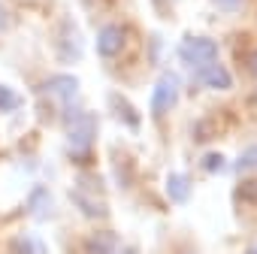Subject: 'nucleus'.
Returning a JSON list of instances; mask_svg holds the SVG:
<instances>
[{"mask_svg": "<svg viewBox=\"0 0 257 254\" xmlns=\"http://www.w3.org/2000/svg\"><path fill=\"white\" fill-rule=\"evenodd\" d=\"M197 76H200V82H203V85H209V88H218V91H227V88L233 85L230 73H227L221 64H209V67H200V70H197Z\"/></svg>", "mask_w": 257, "mask_h": 254, "instance_id": "6", "label": "nucleus"}, {"mask_svg": "<svg viewBox=\"0 0 257 254\" xmlns=\"http://www.w3.org/2000/svg\"><path fill=\"white\" fill-rule=\"evenodd\" d=\"M242 4V0H215V7H221V10H236Z\"/></svg>", "mask_w": 257, "mask_h": 254, "instance_id": "16", "label": "nucleus"}, {"mask_svg": "<svg viewBox=\"0 0 257 254\" xmlns=\"http://www.w3.org/2000/svg\"><path fill=\"white\" fill-rule=\"evenodd\" d=\"M167 194H170L173 203H185V200L191 197V179L182 176V173H173V176L167 179Z\"/></svg>", "mask_w": 257, "mask_h": 254, "instance_id": "8", "label": "nucleus"}, {"mask_svg": "<svg viewBox=\"0 0 257 254\" xmlns=\"http://www.w3.org/2000/svg\"><path fill=\"white\" fill-rule=\"evenodd\" d=\"M245 254H257V245H254V248H248V251H245Z\"/></svg>", "mask_w": 257, "mask_h": 254, "instance_id": "19", "label": "nucleus"}, {"mask_svg": "<svg viewBox=\"0 0 257 254\" xmlns=\"http://www.w3.org/2000/svg\"><path fill=\"white\" fill-rule=\"evenodd\" d=\"M248 70H251V76L257 79V52H251V61H248Z\"/></svg>", "mask_w": 257, "mask_h": 254, "instance_id": "18", "label": "nucleus"}, {"mask_svg": "<svg viewBox=\"0 0 257 254\" xmlns=\"http://www.w3.org/2000/svg\"><path fill=\"white\" fill-rule=\"evenodd\" d=\"M10 22H13V19H10L7 7H0V34H7V31H10Z\"/></svg>", "mask_w": 257, "mask_h": 254, "instance_id": "15", "label": "nucleus"}, {"mask_svg": "<svg viewBox=\"0 0 257 254\" xmlns=\"http://www.w3.org/2000/svg\"><path fill=\"white\" fill-rule=\"evenodd\" d=\"M115 112H118V115L124 118V124H127V127H137V124H140V115H137V112H134L131 106H127V103H124L121 97H115Z\"/></svg>", "mask_w": 257, "mask_h": 254, "instance_id": "10", "label": "nucleus"}, {"mask_svg": "<svg viewBox=\"0 0 257 254\" xmlns=\"http://www.w3.org/2000/svg\"><path fill=\"white\" fill-rule=\"evenodd\" d=\"M85 251L88 254H118V239H115V233L100 230L85 242Z\"/></svg>", "mask_w": 257, "mask_h": 254, "instance_id": "7", "label": "nucleus"}, {"mask_svg": "<svg viewBox=\"0 0 257 254\" xmlns=\"http://www.w3.org/2000/svg\"><path fill=\"white\" fill-rule=\"evenodd\" d=\"M73 197H76V206H79L85 215H91V218H103V215H106V209H103V206H94L88 197H82V194H73Z\"/></svg>", "mask_w": 257, "mask_h": 254, "instance_id": "11", "label": "nucleus"}, {"mask_svg": "<svg viewBox=\"0 0 257 254\" xmlns=\"http://www.w3.org/2000/svg\"><path fill=\"white\" fill-rule=\"evenodd\" d=\"M254 167H257V146L248 149V152L236 161V173H248V170H254Z\"/></svg>", "mask_w": 257, "mask_h": 254, "instance_id": "12", "label": "nucleus"}, {"mask_svg": "<svg viewBox=\"0 0 257 254\" xmlns=\"http://www.w3.org/2000/svg\"><path fill=\"white\" fill-rule=\"evenodd\" d=\"M179 58H182L188 67L200 70V67L215 64L218 46H215V40H209V37H185L182 46H179Z\"/></svg>", "mask_w": 257, "mask_h": 254, "instance_id": "2", "label": "nucleus"}, {"mask_svg": "<svg viewBox=\"0 0 257 254\" xmlns=\"http://www.w3.org/2000/svg\"><path fill=\"white\" fill-rule=\"evenodd\" d=\"M179 100V82L176 76H161L158 85H155V94H152V112L155 115H167Z\"/></svg>", "mask_w": 257, "mask_h": 254, "instance_id": "3", "label": "nucleus"}, {"mask_svg": "<svg viewBox=\"0 0 257 254\" xmlns=\"http://www.w3.org/2000/svg\"><path fill=\"white\" fill-rule=\"evenodd\" d=\"M19 103H22V97H19L13 88H4V85H0V112H13V109H19Z\"/></svg>", "mask_w": 257, "mask_h": 254, "instance_id": "9", "label": "nucleus"}, {"mask_svg": "<svg viewBox=\"0 0 257 254\" xmlns=\"http://www.w3.org/2000/svg\"><path fill=\"white\" fill-rule=\"evenodd\" d=\"M203 167H206V170H218V167H221V158H218V155H212V158H206V161H203Z\"/></svg>", "mask_w": 257, "mask_h": 254, "instance_id": "17", "label": "nucleus"}, {"mask_svg": "<svg viewBox=\"0 0 257 254\" xmlns=\"http://www.w3.org/2000/svg\"><path fill=\"white\" fill-rule=\"evenodd\" d=\"M13 251H16V254H43V245L34 242V239H19Z\"/></svg>", "mask_w": 257, "mask_h": 254, "instance_id": "13", "label": "nucleus"}, {"mask_svg": "<svg viewBox=\"0 0 257 254\" xmlns=\"http://www.w3.org/2000/svg\"><path fill=\"white\" fill-rule=\"evenodd\" d=\"M239 197H248L251 203H257V179H254V182H245V185L239 188Z\"/></svg>", "mask_w": 257, "mask_h": 254, "instance_id": "14", "label": "nucleus"}, {"mask_svg": "<svg viewBox=\"0 0 257 254\" xmlns=\"http://www.w3.org/2000/svg\"><path fill=\"white\" fill-rule=\"evenodd\" d=\"M124 43H127V31L121 25H106L100 31V37H97V52L103 58H115L124 49Z\"/></svg>", "mask_w": 257, "mask_h": 254, "instance_id": "4", "label": "nucleus"}, {"mask_svg": "<svg viewBox=\"0 0 257 254\" xmlns=\"http://www.w3.org/2000/svg\"><path fill=\"white\" fill-rule=\"evenodd\" d=\"M43 91H49V94H55L61 103H70L76 94H79V82L73 79V76H52L46 85H43Z\"/></svg>", "mask_w": 257, "mask_h": 254, "instance_id": "5", "label": "nucleus"}, {"mask_svg": "<svg viewBox=\"0 0 257 254\" xmlns=\"http://www.w3.org/2000/svg\"><path fill=\"white\" fill-rule=\"evenodd\" d=\"M94 115L88 112H67V149H70V158L82 161L88 152H91V143H94V134H97V127H94Z\"/></svg>", "mask_w": 257, "mask_h": 254, "instance_id": "1", "label": "nucleus"}]
</instances>
